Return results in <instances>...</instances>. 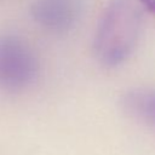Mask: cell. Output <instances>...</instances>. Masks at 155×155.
Returning a JSON list of instances; mask_svg holds the SVG:
<instances>
[{
  "instance_id": "6da1fadb",
  "label": "cell",
  "mask_w": 155,
  "mask_h": 155,
  "mask_svg": "<svg viewBox=\"0 0 155 155\" xmlns=\"http://www.w3.org/2000/svg\"><path fill=\"white\" fill-rule=\"evenodd\" d=\"M142 30V10L136 0H110L93 35V52L105 67L124 63L136 48Z\"/></svg>"
},
{
  "instance_id": "3957f363",
  "label": "cell",
  "mask_w": 155,
  "mask_h": 155,
  "mask_svg": "<svg viewBox=\"0 0 155 155\" xmlns=\"http://www.w3.org/2000/svg\"><path fill=\"white\" fill-rule=\"evenodd\" d=\"M81 11V0H34L29 13L41 28L64 33L74 27Z\"/></svg>"
},
{
  "instance_id": "277c9868",
  "label": "cell",
  "mask_w": 155,
  "mask_h": 155,
  "mask_svg": "<svg viewBox=\"0 0 155 155\" xmlns=\"http://www.w3.org/2000/svg\"><path fill=\"white\" fill-rule=\"evenodd\" d=\"M121 110L131 119L155 127V87H134L120 97Z\"/></svg>"
},
{
  "instance_id": "7a4b0ae2",
  "label": "cell",
  "mask_w": 155,
  "mask_h": 155,
  "mask_svg": "<svg viewBox=\"0 0 155 155\" xmlns=\"http://www.w3.org/2000/svg\"><path fill=\"white\" fill-rule=\"evenodd\" d=\"M39 75L33 47L12 34L0 35V90L15 92L29 87Z\"/></svg>"
},
{
  "instance_id": "5b68a950",
  "label": "cell",
  "mask_w": 155,
  "mask_h": 155,
  "mask_svg": "<svg viewBox=\"0 0 155 155\" xmlns=\"http://www.w3.org/2000/svg\"><path fill=\"white\" fill-rule=\"evenodd\" d=\"M139 5L140 10L147 11L149 15H151L155 18V0H136Z\"/></svg>"
}]
</instances>
